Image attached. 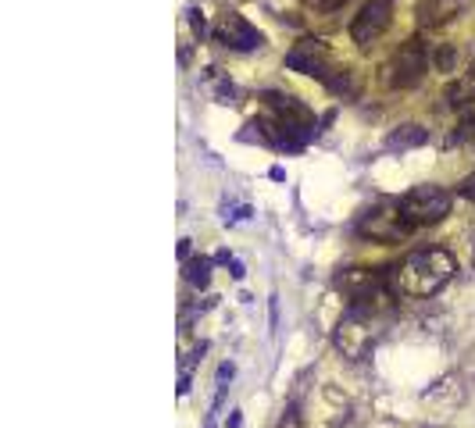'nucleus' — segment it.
<instances>
[{
	"label": "nucleus",
	"mask_w": 475,
	"mask_h": 428,
	"mask_svg": "<svg viewBox=\"0 0 475 428\" xmlns=\"http://www.w3.org/2000/svg\"><path fill=\"white\" fill-rule=\"evenodd\" d=\"M190 26H193V36H197V39H204V36H208V21H204V14H200L197 8L190 11Z\"/></svg>",
	"instance_id": "a211bd4d"
},
{
	"label": "nucleus",
	"mask_w": 475,
	"mask_h": 428,
	"mask_svg": "<svg viewBox=\"0 0 475 428\" xmlns=\"http://www.w3.org/2000/svg\"><path fill=\"white\" fill-rule=\"evenodd\" d=\"M411 232L407 218L400 214V204H382V207H371L358 218V235L365 240H376V243H400L404 235Z\"/></svg>",
	"instance_id": "39448f33"
},
{
	"label": "nucleus",
	"mask_w": 475,
	"mask_h": 428,
	"mask_svg": "<svg viewBox=\"0 0 475 428\" xmlns=\"http://www.w3.org/2000/svg\"><path fill=\"white\" fill-rule=\"evenodd\" d=\"M389 18H394L389 0H368L354 14V21H350V39H354L358 47H368V43H376L389 29Z\"/></svg>",
	"instance_id": "6e6552de"
},
{
	"label": "nucleus",
	"mask_w": 475,
	"mask_h": 428,
	"mask_svg": "<svg viewBox=\"0 0 475 428\" xmlns=\"http://www.w3.org/2000/svg\"><path fill=\"white\" fill-rule=\"evenodd\" d=\"M233 375H236V368H233V364H222V368H218V385L233 382Z\"/></svg>",
	"instance_id": "5701e85b"
},
{
	"label": "nucleus",
	"mask_w": 475,
	"mask_h": 428,
	"mask_svg": "<svg viewBox=\"0 0 475 428\" xmlns=\"http://www.w3.org/2000/svg\"><path fill=\"white\" fill-rule=\"evenodd\" d=\"M275 428H300V414H297V407H290L282 418H279V425Z\"/></svg>",
	"instance_id": "412c9836"
},
{
	"label": "nucleus",
	"mask_w": 475,
	"mask_h": 428,
	"mask_svg": "<svg viewBox=\"0 0 475 428\" xmlns=\"http://www.w3.org/2000/svg\"><path fill=\"white\" fill-rule=\"evenodd\" d=\"M229 271H233V278H236V282H240V278L246 275V268H243V261H236V257H233V261H229Z\"/></svg>",
	"instance_id": "b1692460"
},
{
	"label": "nucleus",
	"mask_w": 475,
	"mask_h": 428,
	"mask_svg": "<svg viewBox=\"0 0 475 428\" xmlns=\"http://www.w3.org/2000/svg\"><path fill=\"white\" fill-rule=\"evenodd\" d=\"M468 136H475V121H468V125L461 128V133H458V139H468Z\"/></svg>",
	"instance_id": "a878e982"
},
{
	"label": "nucleus",
	"mask_w": 475,
	"mask_h": 428,
	"mask_svg": "<svg viewBox=\"0 0 475 428\" xmlns=\"http://www.w3.org/2000/svg\"><path fill=\"white\" fill-rule=\"evenodd\" d=\"M429 68V54H425V43L422 39H407L404 47L394 54V61H389V86H397V90H407V86H415Z\"/></svg>",
	"instance_id": "0eeeda50"
},
{
	"label": "nucleus",
	"mask_w": 475,
	"mask_h": 428,
	"mask_svg": "<svg viewBox=\"0 0 475 428\" xmlns=\"http://www.w3.org/2000/svg\"><path fill=\"white\" fill-rule=\"evenodd\" d=\"M329 86V93H336V97H358V79L354 72H347V68H336L333 75L325 79Z\"/></svg>",
	"instance_id": "f3484780"
},
{
	"label": "nucleus",
	"mask_w": 475,
	"mask_h": 428,
	"mask_svg": "<svg viewBox=\"0 0 475 428\" xmlns=\"http://www.w3.org/2000/svg\"><path fill=\"white\" fill-rule=\"evenodd\" d=\"M211 257H190V261L182 264V271H186V282H190L193 289H208L211 286Z\"/></svg>",
	"instance_id": "2eb2a0df"
},
{
	"label": "nucleus",
	"mask_w": 475,
	"mask_h": 428,
	"mask_svg": "<svg viewBox=\"0 0 475 428\" xmlns=\"http://www.w3.org/2000/svg\"><path fill=\"white\" fill-rule=\"evenodd\" d=\"M447 100H450L454 107H458V104H472V100H475V64H472L468 72L458 75V82H450V86H447Z\"/></svg>",
	"instance_id": "dca6fc26"
},
{
	"label": "nucleus",
	"mask_w": 475,
	"mask_h": 428,
	"mask_svg": "<svg viewBox=\"0 0 475 428\" xmlns=\"http://www.w3.org/2000/svg\"><path fill=\"white\" fill-rule=\"evenodd\" d=\"M461 197H465V200H472V204H475V171H472V175H468V179H465V182H461Z\"/></svg>",
	"instance_id": "4be33fe9"
},
{
	"label": "nucleus",
	"mask_w": 475,
	"mask_h": 428,
	"mask_svg": "<svg viewBox=\"0 0 475 428\" xmlns=\"http://www.w3.org/2000/svg\"><path fill=\"white\" fill-rule=\"evenodd\" d=\"M400 214L407 218L411 228L436 225V222H443L450 214V193L443 186H415L411 193H404Z\"/></svg>",
	"instance_id": "20e7f679"
},
{
	"label": "nucleus",
	"mask_w": 475,
	"mask_h": 428,
	"mask_svg": "<svg viewBox=\"0 0 475 428\" xmlns=\"http://www.w3.org/2000/svg\"><path fill=\"white\" fill-rule=\"evenodd\" d=\"M211 36H215V43H222V47H229V50H258V47H264V36L236 11H225L218 18V26H215Z\"/></svg>",
	"instance_id": "1a4fd4ad"
},
{
	"label": "nucleus",
	"mask_w": 475,
	"mask_h": 428,
	"mask_svg": "<svg viewBox=\"0 0 475 428\" xmlns=\"http://www.w3.org/2000/svg\"><path fill=\"white\" fill-rule=\"evenodd\" d=\"M468 8V0H422L418 4V26L422 29H436L443 21L458 18Z\"/></svg>",
	"instance_id": "9d476101"
},
{
	"label": "nucleus",
	"mask_w": 475,
	"mask_h": 428,
	"mask_svg": "<svg viewBox=\"0 0 475 428\" xmlns=\"http://www.w3.org/2000/svg\"><path fill=\"white\" fill-rule=\"evenodd\" d=\"M307 8H315V11H340L347 0H304Z\"/></svg>",
	"instance_id": "6ab92c4d"
},
{
	"label": "nucleus",
	"mask_w": 475,
	"mask_h": 428,
	"mask_svg": "<svg viewBox=\"0 0 475 428\" xmlns=\"http://www.w3.org/2000/svg\"><path fill=\"white\" fill-rule=\"evenodd\" d=\"M382 339V311L376 307H347L333 329V347L347 360H365Z\"/></svg>",
	"instance_id": "f03ea898"
},
{
	"label": "nucleus",
	"mask_w": 475,
	"mask_h": 428,
	"mask_svg": "<svg viewBox=\"0 0 475 428\" xmlns=\"http://www.w3.org/2000/svg\"><path fill=\"white\" fill-rule=\"evenodd\" d=\"M200 90L208 93L215 104H225V107H236L240 104V90L229 82V75H222V68H204Z\"/></svg>",
	"instance_id": "9b49d317"
},
{
	"label": "nucleus",
	"mask_w": 475,
	"mask_h": 428,
	"mask_svg": "<svg viewBox=\"0 0 475 428\" xmlns=\"http://www.w3.org/2000/svg\"><path fill=\"white\" fill-rule=\"evenodd\" d=\"M429 143V133L422 125H415V121H407V125H397L394 133L386 136V150L389 154H404V150H418V146H425Z\"/></svg>",
	"instance_id": "f8f14e48"
},
{
	"label": "nucleus",
	"mask_w": 475,
	"mask_h": 428,
	"mask_svg": "<svg viewBox=\"0 0 475 428\" xmlns=\"http://www.w3.org/2000/svg\"><path fill=\"white\" fill-rule=\"evenodd\" d=\"M436 68H440V72H450V68H454V50H450V47H440V50H436Z\"/></svg>",
	"instance_id": "aec40b11"
},
{
	"label": "nucleus",
	"mask_w": 475,
	"mask_h": 428,
	"mask_svg": "<svg viewBox=\"0 0 475 428\" xmlns=\"http://www.w3.org/2000/svg\"><path fill=\"white\" fill-rule=\"evenodd\" d=\"M458 271V261L440 250V246H429V250H415L407 253L397 268H389V286L400 296H415V300H425V296H436L450 278Z\"/></svg>",
	"instance_id": "f257e3e1"
},
{
	"label": "nucleus",
	"mask_w": 475,
	"mask_h": 428,
	"mask_svg": "<svg viewBox=\"0 0 475 428\" xmlns=\"http://www.w3.org/2000/svg\"><path fill=\"white\" fill-rule=\"evenodd\" d=\"M461 396H465L461 378H458V375H447V378H440L436 385H432L422 400H425V403H440V400H443V403H458Z\"/></svg>",
	"instance_id": "4468645a"
},
{
	"label": "nucleus",
	"mask_w": 475,
	"mask_h": 428,
	"mask_svg": "<svg viewBox=\"0 0 475 428\" xmlns=\"http://www.w3.org/2000/svg\"><path fill=\"white\" fill-rule=\"evenodd\" d=\"M225 428H240V411L229 414V421H225Z\"/></svg>",
	"instance_id": "bb28decb"
},
{
	"label": "nucleus",
	"mask_w": 475,
	"mask_h": 428,
	"mask_svg": "<svg viewBox=\"0 0 475 428\" xmlns=\"http://www.w3.org/2000/svg\"><path fill=\"white\" fill-rule=\"evenodd\" d=\"M179 261H190V240H179Z\"/></svg>",
	"instance_id": "393cba45"
},
{
	"label": "nucleus",
	"mask_w": 475,
	"mask_h": 428,
	"mask_svg": "<svg viewBox=\"0 0 475 428\" xmlns=\"http://www.w3.org/2000/svg\"><path fill=\"white\" fill-rule=\"evenodd\" d=\"M286 68L300 72V75H311V79H322V82L336 72L333 57H329V47L315 36H304L300 43H293V50L286 54Z\"/></svg>",
	"instance_id": "423d86ee"
},
{
	"label": "nucleus",
	"mask_w": 475,
	"mask_h": 428,
	"mask_svg": "<svg viewBox=\"0 0 475 428\" xmlns=\"http://www.w3.org/2000/svg\"><path fill=\"white\" fill-rule=\"evenodd\" d=\"M264 104H268V115H272L279 125L286 139H290V150H304L307 139H315V115L307 111V107L290 97V93H264Z\"/></svg>",
	"instance_id": "7ed1b4c3"
},
{
	"label": "nucleus",
	"mask_w": 475,
	"mask_h": 428,
	"mask_svg": "<svg viewBox=\"0 0 475 428\" xmlns=\"http://www.w3.org/2000/svg\"><path fill=\"white\" fill-rule=\"evenodd\" d=\"M204 353H208V342H204V339H197L193 347H182V353H179V396L190 393V385H193V368L200 364Z\"/></svg>",
	"instance_id": "ddd939ff"
}]
</instances>
